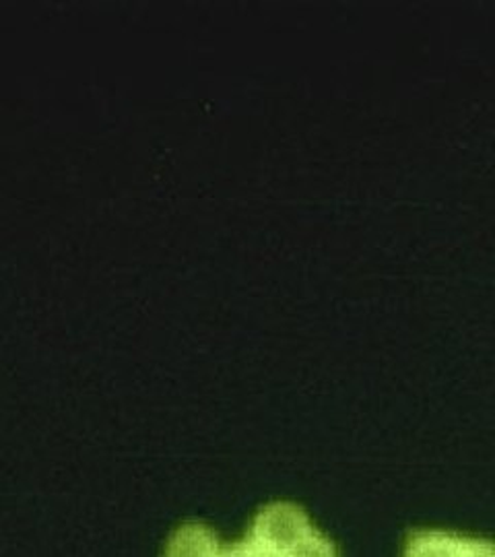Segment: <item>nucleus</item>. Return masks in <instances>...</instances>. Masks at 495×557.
<instances>
[{"label": "nucleus", "mask_w": 495, "mask_h": 557, "mask_svg": "<svg viewBox=\"0 0 495 557\" xmlns=\"http://www.w3.org/2000/svg\"><path fill=\"white\" fill-rule=\"evenodd\" d=\"M469 539L444 531H419L409 537L405 557H467Z\"/></svg>", "instance_id": "7ed1b4c3"}, {"label": "nucleus", "mask_w": 495, "mask_h": 557, "mask_svg": "<svg viewBox=\"0 0 495 557\" xmlns=\"http://www.w3.org/2000/svg\"><path fill=\"white\" fill-rule=\"evenodd\" d=\"M312 531L314 524L304 508L289 502H275L264 506L255 517L248 539L264 556L285 557Z\"/></svg>", "instance_id": "f257e3e1"}, {"label": "nucleus", "mask_w": 495, "mask_h": 557, "mask_svg": "<svg viewBox=\"0 0 495 557\" xmlns=\"http://www.w3.org/2000/svg\"><path fill=\"white\" fill-rule=\"evenodd\" d=\"M221 543L218 535L205 524H182L165 545L163 557H219Z\"/></svg>", "instance_id": "f03ea898"}, {"label": "nucleus", "mask_w": 495, "mask_h": 557, "mask_svg": "<svg viewBox=\"0 0 495 557\" xmlns=\"http://www.w3.org/2000/svg\"><path fill=\"white\" fill-rule=\"evenodd\" d=\"M219 557H267L257 545L250 541V539H244V541H236L227 547L221 549V556Z\"/></svg>", "instance_id": "39448f33"}, {"label": "nucleus", "mask_w": 495, "mask_h": 557, "mask_svg": "<svg viewBox=\"0 0 495 557\" xmlns=\"http://www.w3.org/2000/svg\"><path fill=\"white\" fill-rule=\"evenodd\" d=\"M467 557H495L494 543L492 541H479V539H469V549Z\"/></svg>", "instance_id": "423d86ee"}, {"label": "nucleus", "mask_w": 495, "mask_h": 557, "mask_svg": "<svg viewBox=\"0 0 495 557\" xmlns=\"http://www.w3.org/2000/svg\"><path fill=\"white\" fill-rule=\"evenodd\" d=\"M285 557H338L337 547L331 539L320 535L317 529L301 539Z\"/></svg>", "instance_id": "20e7f679"}]
</instances>
